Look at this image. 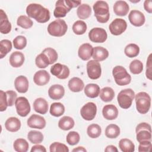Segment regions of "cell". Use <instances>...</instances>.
I'll return each mask as SVG.
<instances>
[{
    "instance_id": "44dd1931",
    "label": "cell",
    "mask_w": 152,
    "mask_h": 152,
    "mask_svg": "<svg viewBox=\"0 0 152 152\" xmlns=\"http://www.w3.org/2000/svg\"><path fill=\"white\" fill-rule=\"evenodd\" d=\"M102 115L107 120H114L118 116V110L113 104H107L103 107Z\"/></svg>"
},
{
    "instance_id": "cb8c5ba5",
    "label": "cell",
    "mask_w": 152,
    "mask_h": 152,
    "mask_svg": "<svg viewBox=\"0 0 152 152\" xmlns=\"http://www.w3.org/2000/svg\"><path fill=\"white\" fill-rule=\"evenodd\" d=\"M10 65L14 68H18L23 65L24 62V54L19 51L12 52L9 59Z\"/></svg>"
},
{
    "instance_id": "f5cc1de1",
    "label": "cell",
    "mask_w": 152,
    "mask_h": 152,
    "mask_svg": "<svg viewBox=\"0 0 152 152\" xmlns=\"http://www.w3.org/2000/svg\"><path fill=\"white\" fill-rule=\"evenodd\" d=\"M151 54H150L148 56V59L147 61V64H146V77L149 80H151Z\"/></svg>"
},
{
    "instance_id": "f546056e",
    "label": "cell",
    "mask_w": 152,
    "mask_h": 152,
    "mask_svg": "<svg viewBox=\"0 0 152 152\" xmlns=\"http://www.w3.org/2000/svg\"><path fill=\"white\" fill-rule=\"evenodd\" d=\"M75 122L74 119L68 116H63L58 122V126L60 129L68 131L72 129L74 126Z\"/></svg>"
},
{
    "instance_id": "8992f818",
    "label": "cell",
    "mask_w": 152,
    "mask_h": 152,
    "mask_svg": "<svg viewBox=\"0 0 152 152\" xmlns=\"http://www.w3.org/2000/svg\"><path fill=\"white\" fill-rule=\"evenodd\" d=\"M112 74L115 83L121 86L129 84L131 81V77L126 69L122 66H116L113 68Z\"/></svg>"
},
{
    "instance_id": "2e32d148",
    "label": "cell",
    "mask_w": 152,
    "mask_h": 152,
    "mask_svg": "<svg viewBox=\"0 0 152 152\" xmlns=\"http://www.w3.org/2000/svg\"><path fill=\"white\" fill-rule=\"evenodd\" d=\"M27 125L31 128L42 129L46 126V121L42 116L33 114L27 119Z\"/></svg>"
},
{
    "instance_id": "d590c367",
    "label": "cell",
    "mask_w": 152,
    "mask_h": 152,
    "mask_svg": "<svg viewBox=\"0 0 152 152\" xmlns=\"http://www.w3.org/2000/svg\"><path fill=\"white\" fill-rule=\"evenodd\" d=\"M28 143L23 138H18L13 143L14 149L17 152H26L28 149Z\"/></svg>"
},
{
    "instance_id": "836d02e7",
    "label": "cell",
    "mask_w": 152,
    "mask_h": 152,
    "mask_svg": "<svg viewBox=\"0 0 152 152\" xmlns=\"http://www.w3.org/2000/svg\"><path fill=\"white\" fill-rule=\"evenodd\" d=\"M119 147L123 152H133L135 151V145L128 138H122L119 142Z\"/></svg>"
},
{
    "instance_id": "b9f144b4",
    "label": "cell",
    "mask_w": 152,
    "mask_h": 152,
    "mask_svg": "<svg viewBox=\"0 0 152 152\" xmlns=\"http://www.w3.org/2000/svg\"><path fill=\"white\" fill-rule=\"evenodd\" d=\"M35 63L38 68L42 69L46 68L49 65H50V62L48 56L42 52L36 56Z\"/></svg>"
},
{
    "instance_id": "e0dca14e",
    "label": "cell",
    "mask_w": 152,
    "mask_h": 152,
    "mask_svg": "<svg viewBox=\"0 0 152 152\" xmlns=\"http://www.w3.org/2000/svg\"><path fill=\"white\" fill-rule=\"evenodd\" d=\"M65 94V89L60 84H54L48 90V95L52 100H60Z\"/></svg>"
},
{
    "instance_id": "8fae6325",
    "label": "cell",
    "mask_w": 152,
    "mask_h": 152,
    "mask_svg": "<svg viewBox=\"0 0 152 152\" xmlns=\"http://www.w3.org/2000/svg\"><path fill=\"white\" fill-rule=\"evenodd\" d=\"M127 28L126 21L122 18H115L109 24V28L112 34L119 36L123 33Z\"/></svg>"
},
{
    "instance_id": "4fadbf2b",
    "label": "cell",
    "mask_w": 152,
    "mask_h": 152,
    "mask_svg": "<svg viewBox=\"0 0 152 152\" xmlns=\"http://www.w3.org/2000/svg\"><path fill=\"white\" fill-rule=\"evenodd\" d=\"M89 39L94 43H103L107 37L106 31L100 27H94L88 33Z\"/></svg>"
},
{
    "instance_id": "681fc988",
    "label": "cell",
    "mask_w": 152,
    "mask_h": 152,
    "mask_svg": "<svg viewBox=\"0 0 152 152\" xmlns=\"http://www.w3.org/2000/svg\"><path fill=\"white\" fill-rule=\"evenodd\" d=\"M5 96L8 106H12L17 99V94L16 92L13 90H8L5 91Z\"/></svg>"
},
{
    "instance_id": "ac0fdd59",
    "label": "cell",
    "mask_w": 152,
    "mask_h": 152,
    "mask_svg": "<svg viewBox=\"0 0 152 152\" xmlns=\"http://www.w3.org/2000/svg\"><path fill=\"white\" fill-rule=\"evenodd\" d=\"M50 75L46 70H39L33 76V81L36 84L39 86H45L49 83Z\"/></svg>"
},
{
    "instance_id": "bcb514c9",
    "label": "cell",
    "mask_w": 152,
    "mask_h": 152,
    "mask_svg": "<svg viewBox=\"0 0 152 152\" xmlns=\"http://www.w3.org/2000/svg\"><path fill=\"white\" fill-rule=\"evenodd\" d=\"M80 140L79 134L75 131H70L68 133L66 138L67 143L71 145H74L77 144Z\"/></svg>"
},
{
    "instance_id": "60d3db41",
    "label": "cell",
    "mask_w": 152,
    "mask_h": 152,
    "mask_svg": "<svg viewBox=\"0 0 152 152\" xmlns=\"http://www.w3.org/2000/svg\"><path fill=\"white\" fill-rule=\"evenodd\" d=\"M87 28L86 23L82 20H77L72 25V30L77 35L84 34L87 30Z\"/></svg>"
},
{
    "instance_id": "9f6ffc18",
    "label": "cell",
    "mask_w": 152,
    "mask_h": 152,
    "mask_svg": "<svg viewBox=\"0 0 152 152\" xmlns=\"http://www.w3.org/2000/svg\"><path fill=\"white\" fill-rule=\"evenodd\" d=\"M104 151L105 152H118V150L115 145H109L106 147V148L104 149Z\"/></svg>"
},
{
    "instance_id": "11a10c76",
    "label": "cell",
    "mask_w": 152,
    "mask_h": 152,
    "mask_svg": "<svg viewBox=\"0 0 152 152\" xmlns=\"http://www.w3.org/2000/svg\"><path fill=\"white\" fill-rule=\"evenodd\" d=\"M34 151L46 152V149L44 146L37 144V145H33L31 149V152H34Z\"/></svg>"
},
{
    "instance_id": "5bb4252c",
    "label": "cell",
    "mask_w": 152,
    "mask_h": 152,
    "mask_svg": "<svg viewBox=\"0 0 152 152\" xmlns=\"http://www.w3.org/2000/svg\"><path fill=\"white\" fill-rule=\"evenodd\" d=\"M50 72L59 79L64 80L69 75V69L65 65L60 63H56L50 68Z\"/></svg>"
},
{
    "instance_id": "7c38bea8",
    "label": "cell",
    "mask_w": 152,
    "mask_h": 152,
    "mask_svg": "<svg viewBox=\"0 0 152 152\" xmlns=\"http://www.w3.org/2000/svg\"><path fill=\"white\" fill-rule=\"evenodd\" d=\"M97 113V106L93 102H88L84 104L80 110L82 118L86 121L93 120Z\"/></svg>"
},
{
    "instance_id": "9a60e30c",
    "label": "cell",
    "mask_w": 152,
    "mask_h": 152,
    "mask_svg": "<svg viewBox=\"0 0 152 152\" xmlns=\"http://www.w3.org/2000/svg\"><path fill=\"white\" fill-rule=\"evenodd\" d=\"M128 19L131 24L136 27L142 26L145 21L144 14L140 11L133 10L130 11L128 15Z\"/></svg>"
},
{
    "instance_id": "4dcf8cb0",
    "label": "cell",
    "mask_w": 152,
    "mask_h": 152,
    "mask_svg": "<svg viewBox=\"0 0 152 152\" xmlns=\"http://www.w3.org/2000/svg\"><path fill=\"white\" fill-rule=\"evenodd\" d=\"M91 13L90 6L87 4H81L77 10V14L79 18L86 20L88 18Z\"/></svg>"
},
{
    "instance_id": "7402d4cb",
    "label": "cell",
    "mask_w": 152,
    "mask_h": 152,
    "mask_svg": "<svg viewBox=\"0 0 152 152\" xmlns=\"http://www.w3.org/2000/svg\"><path fill=\"white\" fill-rule=\"evenodd\" d=\"M113 11L116 15L125 16L129 10V5L125 1H118L113 5Z\"/></svg>"
},
{
    "instance_id": "52a82bcc",
    "label": "cell",
    "mask_w": 152,
    "mask_h": 152,
    "mask_svg": "<svg viewBox=\"0 0 152 152\" xmlns=\"http://www.w3.org/2000/svg\"><path fill=\"white\" fill-rule=\"evenodd\" d=\"M135 93L131 88L121 90L118 94L117 100L119 106L124 109L129 108L135 97Z\"/></svg>"
},
{
    "instance_id": "f35d334b",
    "label": "cell",
    "mask_w": 152,
    "mask_h": 152,
    "mask_svg": "<svg viewBox=\"0 0 152 152\" xmlns=\"http://www.w3.org/2000/svg\"><path fill=\"white\" fill-rule=\"evenodd\" d=\"M140 52L139 46L135 43H129L126 46L124 49L125 54L129 58L137 56Z\"/></svg>"
},
{
    "instance_id": "6da1fadb",
    "label": "cell",
    "mask_w": 152,
    "mask_h": 152,
    "mask_svg": "<svg viewBox=\"0 0 152 152\" xmlns=\"http://www.w3.org/2000/svg\"><path fill=\"white\" fill-rule=\"evenodd\" d=\"M27 15L34 19L37 22L45 23L50 19V12L48 8H45L39 4L32 3L29 4L26 8Z\"/></svg>"
},
{
    "instance_id": "ba28073f",
    "label": "cell",
    "mask_w": 152,
    "mask_h": 152,
    "mask_svg": "<svg viewBox=\"0 0 152 152\" xmlns=\"http://www.w3.org/2000/svg\"><path fill=\"white\" fill-rule=\"evenodd\" d=\"M136 138L138 142L143 141H151V125L146 122L139 124L136 128Z\"/></svg>"
},
{
    "instance_id": "1f68e13d",
    "label": "cell",
    "mask_w": 152,
    "mask_h": 152,
    "mask_svg": "<svg viewBox=\"0 0 152 152\" xmlns=\"http://www.w3.org/2000/svg\"><path fill=\"white\" fill-rule=\"evenodd\" d=\"M114 97L115 92L111 87H104L100 91V97L103 102H109L113 100Z\"/></svg>"
},
{
    "instance_id": "ab89813d",
    "label": "cell",
    "mask_w": 152,
    "mask_h": 152,
    "mask_svg": "<svg viewBox=\"0 0 152 152\" xmlns=\"http://www.w3.org/2000/svg\"><path fill=\"white\" fill-rule=\"evenodd\" d=\"M87 135L91 138H98L102 133L101 127L96 124L90 125L87 129Z\"/></svg>"
},
{
    "instance_id": "6f0895ef",
    "label": "cell",
    "mask_w": 152,
    "mask_h": 152,
    "mask_svg": "<svg viewBox=\"0 0 152 152\" xmlns=\"http://www.w3.org/2000/svg\"><path fill=\"white\" fill-rule=\"evenodd\" d=\"M87 150L85 148H84L83 147H81V146H79V147H77V148H74L72 150V151L73 152H75V151H83V152H86Z\"/></svg>"
},
{
    "instance_id": "d6a6232c",
    "label": "cell",
    "mask_w": 152,
    "mask_h": 152,
    "mask_svg": "<svg viewBox=\"0 0 152 152\" xmlns=\"http://www.w3.org/2000/svg\"><path fill=\"white\" fill-rule=\"evenodd\" d=\"M49 112L51 115L55 117H59L64 113L65 107L64 104L60 102L53 103L50 105Z\"/></svg>"
},
{
    "instance_id": "ee69618b",
    "label": "cell",
    "mask_w": 152,
    "mask_h": 152,
    "mask_svg": "<svg viewBox=\"0 0 152 152\" xmlns=\"http://www.w3.org/2000/svg\"><path fill=\"white\" fill-rule=\"evenodd\" d=\"M129 68L131 72L133 74H139L143 70V64L141 61L135 59L130 63Z\"/></svg>"
},
{
    "instance_id": "277c9868",
    "label": "cell",
    "mask_w": 152,
    "mask_h": 152,
    "mask_svg": "<svg viewBox=\"0 0 152 152\" xmlns=\"http://www.w3.org/2000/svg\"><path fill=\"white\" fill-rule=\"evenodd\" d=\"M136 108L141 114L147 113L151 106V97L150 95L144 91L139 92L135 95Z\"/></svg>"
},
{
    "instance_id": "c3c4849f",
    "label": "cell",
    "mask_w": 152,
    "mask_h": 152,
    "mask_svg": "<svg viewBox=\"0 0 152 152\" xmlns=\"http://www.w3.org/2000/svg\"><path fill=\"white\" fill-rule=\"evenodd\" d=\"M43 53H44L48 58L50 64H54L58 59V53L56 51L52 48H47L45 49L43 51Z\"/></svg>"
},
{
    "instance_id": "603a6c76",
    "label": "cell",
    "mask_w": 152,
    "mask_h": 152,
    "mask_svg": "<svg viewBox=\"0 0 152 152\" xmlns=\"http://www.w3.org/2000/svg\"><path fill=\"white\" fill-rule=\"evenodd\" d=\"M11 30V24L9 21L6 13L0 10V31L2 34H8Z\"/></svg>"
},
{
    "instance_id": "d6986e66",
    "label": "cell",
    "mask_w": 152,
    "mask_h": 152,
    "mask_svg": "<svg viewBox=\"0 0 152 152\" xmlns=\"http://www.w3.org/2000/svg\"><path fill=\"white\" fill-rule=\"evenodd\" d=\"M93 52V46L87 43L82 44L78 50V56L83 61H87L91 57Z\"/></svg>"
},
{
    "instance_id": "8d00e7d4",
    "label": "cell",
    "mask_w": 152,
    "mask_h": 152,
    "mask_svg": "<svg viewBox=\"0 0 152 152\" xmlns=\"http://www.w3.org/2000/svg\"><path fill=\"white\" fill-rule=\"evenodd\" d=\"M12 49V43L10 40L4 39L0 41V58L5 57Z\"/></svg>"
},
{
    "instance_id": "7bdbcfd3",
    "label": "cell",
    "mask_w": 152,
    "mask_h": 152,
    "mask_svg": "<svg viewBox=\"0 0 152 152\" xmlns=\"http://www.w3.org/2000/svg\"><path fill=\"white\" fill-rule=\"evenodd\" d=\"M17 24L24 29H28L33 26V23L28 17L23 15L17 18Z\"/></svg>"
},
{
    "instance_id": "83f0119b",
    "label": "cell",
    "mask_w": 152,
    "mask_h": 152,
    "mask_svg": "<svg viewBox=\"0 0 152 152\" xmlns=\"http://www.w3.org/2000/svg\"><path fill=\"white\" fill-rule=\"evenodd\" d=\"M69 90L72 92H80L83 90L84 87L83 81L78 77L71 78L68 84Z\"/></svg>"
},
{
    "instance_id": "db71d44e",
    "label": "cell",
    "mask_w": 152,
    "mask_h": 152,
    "mask_svg": "<svg viewBox=\"0 0 152 152\" xmlns=\"http://www.w3.org/2000/svg\"><path fill=\"white\" fill-rule=\"evenodd\" d=\"M144 8L147 12L151 14L152 12V1L151 0H145L144 3Z\"/></svg>"
},
{
    "instance_id": "3957f363",
    "label": "cell",
    "mask_w": 152,
    "mask_h": 152,
    "mask_svg": "<svg viewBox=\"0 0 152 152\" xmlns=\"http://www.w3.org/2000/svg\"><path fill=\"white\" fill-rule=\"evenodd\" d=\"M94 16L100 23H106L110 17L109 8L107 3L103 1H97L93 5Z\"/></svg>"
},
{
    "instance_id": "7dc6e473",
    "label": "cell",
    "mask_w": 152,
    "mask_h": 152,
    "mask_svg": "<svg viewBox=\"0 0 152 152\" xmlns=\"http://www.w3.org/2000/svg\"><path fill=\"white\" fill-rule=\"evenodd\" d=\"M50 152H68L69 149L68 147L59 142H54L50 144L49 147Z\"/></svg>"
},
{
    "instance_id": "f907efd6",
    "label": "cell",
    "mask_w": 152,
    "mask_h": 152,
    "mask_svg": "<svg viewBox=\"0 0 152 152\" xmlns=\"http://www.w3.org/2000/svg\"><path fill=\"white\" fill-rule=\"evenodd\" d=\"M138 151L140 152H148L150 151L152 145L151 141H143L139 142Z\"/></svg>"
},
{
    "instance_id": "30bf717a",
    "label": "cell",
    "mask_w": 152,
    "mask_h": 152,
    "mask_svg": "<svg viewBox=\"0 0 152 152\" xmlns=\"http://www.w3.org/2000/svg\"><path fill=\"white\" fill-rule=\"evenodd\" d=\"M87 72L91 80L99 78L102 74V68L100 63L95 60H90L87 63Z\"/></svg>"
},
{
    "instance_id": "816d5d0a",
    "label": "cell",
    "mask_w": 152,
    "mask_h": 152,
    "mask_svg": "<svg viewBox=\"0 0 152 152\" xmlns=\"http://www.w3.org/2000/svg\"><path fill=\"white\" fill-rule=\"evenodd\" d=\"M8 107L5 92L2 90H0V111H5Z\"/></svg>"
},
{
    "instance_id": "f6af8a7d",
    "label": "cell",
    "mask_w": 152,
    "mask_h": 152,
    "mask_svg": "<svg viewBox=\"0 0 152 152\" xmlns=\"http://www.w3.org/2000/svg\"><path fill=\"white\" fill-rule=\"evenodd\" d=\"M13 45L14 48L19 50L23 49L27 45V39L24 36H17L13 40Z\"/></svg>"
},
{
    "instance_id": "9c48e42d",
    "label": "cell",
    "mask_w": 152,
    "mask_h": 152,
    "mask_svg": "<svg viewBox=\"0 0 152 152\" xmlns=\"http://www.w3.org/2000/svg\"><path fill=\"white\" fill-rule=\"evenodd\" d=\"M17 113L21 117H26L30 112V105L25 97H18L15 102Z\"/></svg>"
},
{
    "instance_id": "d4e9b609",
    "label": "cell",
    "mask_w": 152,
    "mask_h": 152,
    "mask_svg": "<svg viewBox=\"0 0 152 152\" xmlns=\"http://www.w3.org/2000/svg\"><path fill=\"white\" fill-rule=\"evenodd\" d=\"M34 110L40 114H46L48 110V102L43 98L36 99L33 102Z\"/></svg>"
},
{
    "instance_id": "484cf974",
    "label": "cell",
    "mask_w": 152,
    "mask_h": 152,
    "mask_svg": "<svg viewBox=\"0 0 152 152\" xmlns=\"http://www.w3.org/2000/svg\"><path fill=\"white\" fill-rule=\"evenodd\" d=\"M21 121L16 117H10L5 122V127L10 132H15L21 128Z\"/></svg>"
},
{
    "instance_id": "4316f807",
    "label": "cell",
    "mask_w": 152,
    "mask_h": 152,
    "mask_svg": "<svg viewBox=\"0 0 152 152\" xmlns=\"http://www.w3.org/2000/svg\"><path fill=\"white\" fill-rule=\"evenodd\" d=\"M109 56L108 50L102 46H96L93 48L92 57L96 61H102Z\"/></svg>"
},
{
    "instance_id": "5b68a950",
    "label": "cell",
    "mask_w": 152,
    "mask_h": 152,
    "mask_svg": "<svg viewBox=\"0 0 152 152\" xmlns=\"http://www.w3.org/2000/svg\"><path fill=\"white\" fill-rule=\"evenodd\" d=\"M68 30L66 22L62 19H56L51 22L48 26L49 34L55 37H61L65 34Z\"/></svg>"
},
{
    "instance_id": "74e56055",
    "label": "cell",
    "mask_w": 152,
    "mask_h": 152,
    "mask_svg": "<svg viewBox=\"0 0 152 152\" xmlns=\"http://www.w3.org/2000/svg\"><path fill=\"white\" fill-rule=\"evenodd\" d=\"M27 138L33 144H40L43 140V135L40 131L32 130L28 133Z\"/></svg>"
},
{
    "instance_id": "7a4b0ae2",
    "label": "cell",
    "mask_w": 152,
    "mask_h": 152,
    "mask_svg": "<svg viewBox=\"0 0 152 152\" xmlns=\"http://www.w3.org/2000/svg\"><path fill=\"white\" fill-rule=\"evenodd\" d=\"M81 1L59 0L56 2L53 15L56 18H62L73 8L81 5Z\"/></svg>"
},
{
    "instance_id": "f1b7e54d",
    "label": "cell",
    "mask_w": 152,
    "mask_h": 152,
    "mask_svg": "<svg viewBox=\"0 0 152 152\" xmlns=\"http://www.w3.org/2000/svg\"><path fill=\"white\" fill-rule=\"evenodd\" d=\"M100 87L97 84H88L84 88L85 94L90 98H96L98 97L100 94Z\"/></svg>"
},
{
    "instance_id": "ffe728a7",
    "label": "cell",
    "mask_w": 152,
    "mask_h": 152,
    "mask_svg": "<svg viewBox=\"0 0 152 152\" xmlns=\"http://www.w3.org/2000/svg\"><path fill=\"white\" fill-rule=\"evenodd\" d=\"M28 81L24 75L18 76L14 81V86L16 90L20 93H25L28 89Z\"/></svg>"
},
{
    "instance_id": "e575fe53",
    "label": "cell",
    "mask_w": 152,
    "mask_h": 152,
    "mask_svg": "<svg viewBox=\"0 0 152 152\" xmlns=\"http://www.w3.org/2000/svg\"><path fill=\"white\" fill-rule=\"evenodd\" d=\"M120 134V128L115 124H110L105 129V135L109 138H116Z\"/></svg>"
}]
</instances>
